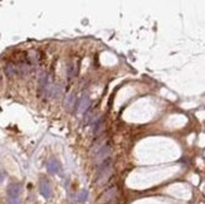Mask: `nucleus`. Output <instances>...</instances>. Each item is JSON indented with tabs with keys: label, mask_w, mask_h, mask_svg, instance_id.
<instances>
[{
	"label": "nucleus",
	"mask_w": 205,
	"mask_h": 204,
	"mask_svg": "<svg viewBox=\"0 0 205 204\" xmlns=\"http://www.w3.org/2000/svg\"><path fill=\"white\" fill-rule=\"evenodd\" d=\"M112 174V160L108 158L102 164H100L98 168V184H103L108 180V178Z\"/></svg>",
	"instance_id": "obj_1"
},
{
	"label": "nucleus",
	"mask_w": 205,
	"mask_h": 204,
	"mask_svg": "<svg viewBox=\"0 0 205 204\" xmlns=\"http://www.w3.org/2000/svg\"><path fill=\"white\" fill-rule=\"evenodd\" d=\"M20 193H22V185L18 184V183H11L8 187V190H6L9 202L11 204H19Z\"/></svg>",
	"instance_id": "obj_2"
},
{
	"label": "nucleus",
	"mask_w": 205,
	"mask_h": 204,
	"mask_svg": "<svg viewBox=\"0 0 205 204\" xmlns=\"http://www.w3.org/2000/svg\"><path fill=\"white\" fill-rule=\"evenodd\" d=\"M39 190H41V194L45 198V199H49L52 197V187L47 179H41L39 181Z\"/></svg>",
	"instance_id": "obj_3"
},
{
	"label": "nucleus",
	"mask_w": 205,
	"mask_h": 204,
	"mask_svg": "<svg viewBox=\"0 0 205 204\" xmlns=\"http://www.w3.org/2000/svg\"><path fill=\"white\" fill-rule=\"evenodd\" d=\"M109 154H111V149L108 145H105L103 147H101V149L98 150L97 155H96V160L98 164H102L105 160H107L109 158Z\"/></svg>",
	"instance_id": "obj_4"
},
{
	"label": "nucleus",
	"mask_w": 205,
	"mask_h": 204,
	"mask_svg": "<svg viewBox=\"0 0 205 204\" xmlns=\"http://www.w3.org/2000/svg\"><path fill=\"white\" fill-rule=\"evenodd\" d=\"M47 170L50 174H58L61 171V164L58 160L55 159H50L47 161Z\"/></svg>",
	"instance_id": "obj_5"
},
{
	"label": "nucleus",
	"mask_w": 205,
	"mask_h": 204,
	"mask_svg": "<svg viewBox=\"0 0 205 204\" xmlns=\"http://www.w3.org/2000/svg\"><path fill=\"white\" fill-rule=\"evenodd\" d=\"M116 194H117V189H116L115 187L109 188V189H107V190L101 195L100 202H101V203H107V202H109V200H112V199L116 197Z\"/></svg>",
	"instance_id": "obj_6"
},
{
	"label": "nucleus",
	"mask_w": 205,
	"mask_h": 204,
	"mask_svg": "<svg viewBox=\"0 0 205 204\" xmlns=\"http://www.w3.org/2000/svg\"><path fill=\"white\" fill-rule=\"evenodd\" d=\"M89 105H91V101H89L88 96H82L78 101V112H84V111H87Z\"/></svg>",
	"instance_id": "obj_7"
},
{
	"label": "nucleus",
	"mask_w": 205,
	"mask_h": 204,
	"mask_svg": "<svg viewBox=\"0 0 205 204\" xmlns=\"http://www.w3.org/2000/svg\"><path fill=\"white\" fill-rule=\"evenodd\" d=\"M103 127H105V120H103V117H100L98 120H96L95 127H93V134H95V136H98L103 131Z\"/></svg>",
	"instance_id": "obj_8"
},
{
	"label": "nucleus",
	"mask_w": 205,
	"mask_h": 204,
	"mask_svg": "<svg viewBox=\"0 0 205 204\" xmlns=\"http://www.w3.org/2000/svg\"><path fill=\"white\" fill-rule=\"evenodd\" d=\"M18 66L16 64H13V63H8L5 66V75L8 77H14L15 75H18Z\"/></svg>",
	"instance_id": "obj_9"
},
{
	"label": "nucleus",
	"mask_w": 205,
	"mask_h": 204,
	"mask_svg": "<svg viewBox=\"0 0 205 204\" xmlns=\"http://www.w3.org/2000/svg\"><path fill=\"white\" fill-rule=\"evenodd\" d=\"M74 101H76V97H74V95H73V93H69V95L66 97V100H64V107H66L67 110H70V108L73 107V105H74Z\"/></svg>",
	"instance_id": "obj_10"
},
{
	"label": "nucleus",
	"mask_w": 205,
	"mask_h": 204,
	"mask_svg": "<svg viewBox=\"0 0 205 204\" xmlns=\"http://www.w3.org/2000/svg\"><path fill=\"white\" fill-rule=\"evenodd\" d=\"M87 197H88L87 190H82V192L77 195V199H78V202H84V200H87Z\"/></svg>",
	"instance_id": "obj_11"
},
{
	"label": "nucleus",
	"mask_w": 205,
	"mask_h": 204,
	"mask_svg": "<svg viewBox=\"0 0 205 204\" xmlns=\"http://www.w3.org/2000/svg\"><path fill=\"white\" fill-rule=\"evenodd\" d=\"M4 178H5V174H4V173H0V183L4 180Z\"/></svg>",
	"instance_id": "obj_12"
}]
</instances>
